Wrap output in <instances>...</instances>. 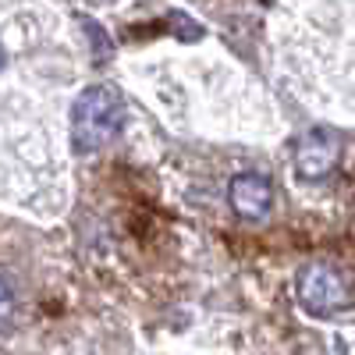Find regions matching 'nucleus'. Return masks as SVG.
Returning a JSON list of instances; mask_svg holds the SVG:
<instances>
[{"label":"nucleus","instance_id":"6","mask_svg":"<svg viewBox=\"0 0 355 355\" xmlns=\"http://www.w3.org/2000/svg\"><path fill=\"white\" fill-rule=\"evenodd\" d=\"M8 68V53H4V46H0V71Z\"/></svg>","mask_w":355,"mask_h":355},{"label":"nucleus","instance_id":"4","mask_svg":"<svg viewBox=\"0 0 355 355\" xmlns=\"http://www.w3.org/2000/svg\"><path fill=\"white\" fill-rule=\"evenodd\" d=\"M338 164V139L323 128H313L299 139L295 146V167L306 182H320V178H327Z\"/></svg>","mask_w":355,"mask_h":355},{"label":"nucleus","instance_id":"2","mask_svg":"<svg viewBox=\"0 0 355 355\" xmlns=\"http://www.w3.org/2000/svg\"><path fill=\"white\" fill-rule=\"evenodd\" d=\"M299 302L313 316H331L355 302L348 281L327 263H309L299 270Z\"/></svg>","mask_w":355,"mask_h":355},{"label":"nucleus","instance_id":"3","mask_svg":"<svg viewBox=\"0 0 355 355\" xmlns=\"http://www.w3.org/2000/svg\"><path fill=\"white\" fill-rule=\"evenodd\" d=\"M227 199H231V210L239 214L242 220H263L270 217V206H274V185L266 182L263 174H234L231 185H227Z\"/></svg>","mask_w":355,"mask_h":355},{"label":"nucleus","instance_id":"5","mask_svg":"<svg viewBox=\"0 0 355 355\" xmlns=\"http://www.w3.org/2000/svg\"><path fill=\"white\" fill-rule=\"evenodd\" d=\"M11 313H15V288L8 277H0V331L11 323Z\"/></svg>","mask_w":355,"mask_h":355},{"label":"nucleus","instance_id":"1","mask_svg":"<svg viewBox=\"0 0 355 355\" xmlns=\"http://www.w3.org/2000/svg\"><path fill=\"white\" fill-rule=\"evenodd\" d=\"M125 128V103L110 85H89L71 103V146L75 153H96Z\"/></svg>","mask_w":355,"mask_h":355}]
</instances>
